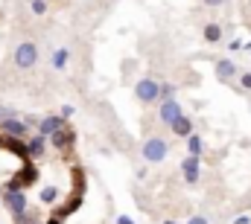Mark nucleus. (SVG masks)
<instances>
[{
    "instance_id": "nucleus-13",
    "label": "nucleus",
    "mask_w": 251,
    "mask_h": 224,
    "mask_svg": "<svg viewBox=\"0 0 251 224\" xmlns=\"http://www.w3.org/2000/svg\"><path fill=\"white\" fill-rule=\"evenodd\" d=\"M201 149H204V146H201V137H199V134H190V137H187L190 157H199V155H201Z\"/></svg>"
},
{
    "instance_id": "nucleus-25",
    "label": "nucleus",
    "mask_w": 251,
    "mask_h": 224,
    "mask_svg": "<svg viewBox=\"0 0 251 224\" xmlns=\"http://www.w3.org/2000/svg\"><path fill=\"white\" fill-rule=\"evenodd\" d=\"M164 224H176V222H164Z\"/></svg>"
},
{
    "instance_id": "nucleus-15",
    "label": "nucleus",
    "mask_w": 251,
    "mask_h": 224,
    "mask_svg": "<svg viewBox=\"0 0 251 224\" xmlns=\"http://www.w3.org/2000/svg\"><path fill=\"white\" fill-rule=\"evenodd\" d=\"M67 58H70V50H56V53H53V58H50V61H53V67H56V70H64V67H67Z\"/></svg>"
},
{
    "instance_id": "nucleus-1",
    "label": "nucleus",
    "mask_w": 251,
    "mask_h": 224,
    "mask_svg": "<svg viewBox=\"0 0 251 224\" xmlns=\"http://www.w3.org/2000/svg\"><path fill=\"white\" fill-rule=\"evenodd\" d=\"M167 155H170L167 140H161V137H149V140L143 143V160H146V163H161Z\"/></svg>"
},
{
    "instance_id": "nucleus-23",
    "label": "nucleus",
    "mask_w": 251,
    "mask_h": 224,
    "mask_svg": "<svg viewBox=\"0 0 251 224\" xmlns=\"http://www.w3.org/2000/svg\"><path fill=\"white\" fill-rule=\"evenodd\" d=\"M117 224H134V222H131L128 216H120V219H117Z\"/></svg>"
},
{
    "instance_id": "nucleus-19",
    "label": "nucleus",
    "mask_w": 251,
    "mask_h": 224,
    "mask_svg": "<svg viewBox=\"0 0 251 224\" xmlns=\"http://www.w3.org/2000/svg\"><path fill=\"white\" fill-rule=\"evenodd\" d=\"M240 82H243V88H246V90H251V73H243V76H240Z\"/></svg>"
},
{
    "instance_id": "nucleus-18",
    "label": "nucleus",
    "mask_w": 251,
    "mask_h": 224,
    "mask_svg": "<svg viewBox=\"0 0 251 224\" xmlns=\"http://www.w3.org/2000/svg\"><path fill=\"white\" fill-rule=\"evenodd\" d=\"M56 198H59V195H56V189H53V186H47V189L41 192V201H44V204H53Z\"/></svg>"
},
{
    "instance_id": "nucleus-5",
    "label": "nucleus",
    "mask_w": 251,
    "mask_h": 224,
    "mask_svg": "<svg viewBox=\"0 0 251 224\" xmlns=\"http://www.w3.org/2000/svg\"><path fill=\"white\" fill-rule=\"evenodd\" d=\"M178 116H181V105L176 102V96H173V99H164V102H161V122L173 125V122H176Z\"/></svg>"
},
{
    "instance_id": "nucleus-24",
    "label": "nucleus",
    "mask_w": 251,
    "mask_h": 224,
    "mask_svg": "<svg viewBox=\"0 0 251 224\" xmlns=\"http://www.w3.org/2000/svg\"><path fill=\"white\" fill-rule=\"evenodd\" d=\"M47 224H62V222H59V219H56V216H53V219H50V222H47Z\"/></svg>"
},
{
    "instance_id": "nucleus-4",
    "label": "nucleus",
    "mask_w": 251,
    "mask_h": 224,
    "mask_svg": "<svg viewBox=\"0 0 251 224\" xmlns=\"http://www.w3.org/2000/svg\"><path fill=\"white\" fill-rule=\"evenodd\" d=\"M3 204L15 213V219H21L24 210H26V195L18 192V189H3Z\"/></svg>"
},
{
    "instance_id": "nucleus-9",
    "label": "nucleus",
    "mask_w": 251,
    "mask_h": 224,
    "mask_svg": "<svg viewBox=\"0 0 251 224\" xmlns=\"http://www.w3.org/2000/svg\"><path fill=\"white\" fill-rule=\"evenodd\" d=\"M181 172H184V180L193 186V183L199 180V172H201V169H199V157H187V160L181 163Z\"/></svg>"
},
{
    "instance_id": "nucleus-2",
    "label": "nucleus",
    "mask_w": 251,
    "mask_h": 224,
    "mask_svg": "<svg viewBox=\"0 0 251 224\" xmlns=\"http://www.w3.org/2000/svg\"><path fill=\"white\" fill-rule=\"evenodd\" d=\"M35 64H38V47H35L32 41L18 44V50H15V67L29 70V67H35Z\"/></svg>"
},
{
    "instance_id": "nucleus-21",
    "label": "nucleus",
    "mask_w": 251,
    "mask_h": 224,
    "mask_svg": "<svg viewBox=\"0 0 251 224\" xmlns=\"http://www.w3.org/2000/svg\"><path fill=\"white\" fill-rule=\"evenodd\" d=\"M225 0H204V6H222Z\"/></svg>"
},
{
    "instance_id": "nucleus-20",
    "label": "nucleus",
    "mask_w": 251,
    "mask_h": 224,
    "mask_svg": "<svg viewBox=\"0 0 251 224\" xmlns=\"http://www.w3.org/2000/svg\"><path fill=\"white\" fill-rule=\"evenodd\" d=\"M187 224H207V219H201V216H196V219H190Z\"/></svg>"
},
{
    "instance_id": "nucleus-14",
    "label": "nucleus",
    "mask_w": 251,
    "mask_h": 224,
    "mask_svg": "<svg viewBox=\"0 0 251 224\" xmlns=\"http://www.w3.org/2000/svg\"><path fill=\"white\" fill-rule=\"evenodd\" d=\"M26 155H32V157L44 155V137H32V140L26 143Z\"/></svg>"
},
{
    "instance_id": "nucleus-12",
    "label": "nucleus",
    "mask_w": 251,
    "mask_h": 224,
    "mask_svg": "<svg viewBox=\"0 0 251 224\" xmlns=\"http://www.w3.org/2000/svg\"><path fill=\"white\" fill-rule=\"evenodd\" d=\"M173 131H176L178 137H190V134H193V122H190V116H184V113H181V116L173 122Z\"/></svg>"
},
{
    "instance_id": "nucleus-3",
    "label": "nucleus",
    "mask_w": 251,
    "mask_h": 224,
    "mask_svg": "<svg viewBox=\"0 0 251 224\" xmlns=\"http://www.w3.org/2000/svg\"><path fill=\"white\" fill-rule=\"evenodd\" d=\"M158 90H161V82H155V79H140V82L134 85V96H137L143 105L158 102V99H161V96H158Z\"/></svg>"
},
{
    "instance_id": "nucleus-22",
    "label": "nucleus",
    "mask_w": 251,
    "mask_h": 224,
    "mask_svg": "<svg viewBox=\"0 0 251 224\" xmlns=\"http://www.w3.org/2000/svg\"><path fill=\"white\" fill-rule=\"evenodd\" d=\"M234 224H251V219H249V216H240V219H237Z\"/></svg>"
},
{
    "instance_id": "nucleus-17",
    "label": "nucleus",
    "mask_w": 251,
    "mask_h": 224,
    "mask_svg": "<svg viewBox=\"0 0 251 224\" xmlns=\"http://www.w3.org/2000/svg\"><path fill=\"white\" fill-rule=\"evenodd\" d=\"M29 9H32V15H44L47 12V3L44 0H29Z\"/></svg>"
},
{
    "instance_id": "nucleus-7",
    "label": "nucleus",
    "mask_w": 251,
    "mask_h": 224,
    "mask_svg": "<svg viewBox=\"0 0 251 224\" xmlns=\"http://www.w3.org/2000/svg\"><path fill=\"white\" fill-rule=\"evenodd\" d=\"M59 128H64L62 116H47V119H41V125H38V137H53Z\"/></svg>"
},
{
    "instance_id": "nucleus-8",
    "label": "nucleus",
    "mask_w": 251,
    "mask_h": 224,
    "mask_svg": "<svg viewBox=\"0 0 251 224\" xmlns=\"http://www.w3.org/2000/svg\"><path fill=\"white\" fill-rule=\"evenodd\" d=\"M0 128H3V134H6V137H24V134H26V125H24V122H18V119H12V116H3Z\"/></svg>"
},
{
    "instance_id": "nucleus-11",
    "label": "nucleus",
    "mask_w": 251,
    "mask_h": 224,
    "mask_svg": "<svg viewBox=\"0 0 251 224\" xmlns=\"http://www.w3.org/2000/svg\"><path fill=\"white\" fill-rule=\"evenodd\" d=\"M0 146H3V149H9V152H15V155H21V157H29V155H26V146H24V143H18L15 137H0Z\"/></svg>"
},
{
    "instance_id": "nucleus-26",
    "label": "nucleus",
    "mask_w": 251,
    "mask_h": 224,
    "mask_svg": "<svg viewBox=\"0 0 251 224\" xmlns=\"http://www.w3.org/2000/svg\"><path fill=\"white\" fill-rule=\"evenodd\" d=\"M0 119H3V111H0Z\"/></svg>"
},
{
    "instance_id": "nucleus-16",
    "label": "nucleus",
    "mask_w": 251,
    "mask_h": 224,
    "mask_svg": "<svg viewBox=\"0 0 251 224\" xmlns=\"http://www.w3.org/2000/svg\"><path fill=\"white\" fill-rule=\"evenodd\" d=\"M219 38H222V29H219L216 23H207V26H204V41H210V44H216Z\"/></svg>"
},
{
    "instance_id": "nucleus-6",
    "label": "nucleus",
    "mask_w": 251,
    "mask_h": 224,
    "mask_svg": "<svg viewBox=\"0 0 251 224\" xmlns=\"http://www.w3.org/2000/svg\"><path fill=\"white\" fill-rule=\"evenodd\" d=\"M73 140H76V134H73V128H59L53 137H50V143H53V149L56 152H62V149H67V146H73Z\"/></svg>"
},
{
    "instance_id": "nucleus-10",
    "label": "nucleus",
    "mask_w": 251,
    "mask_h": 224,
    "mask_svg": "<svg viewBox=\"0 0 251 224\" xmlns=\"http://www.w3.org/2000/svg\"><path fill=\"white\" fill-rule=\"evenodd\" d=\"M216 73H219V79H234L237 76V64L228 61V58H219L216 61Z\"/></svg>"
}]
</instances>
